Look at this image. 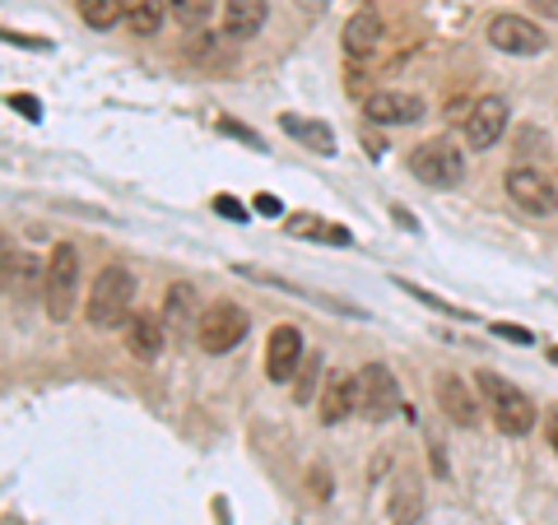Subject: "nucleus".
Segmentation results:
<instances>
[{"label":"nucleus","mask_w":558,"mask_h":525,"mask_svg":"<svg viewBox=\"0 0 558 525\" xmlns=\"http://www.w3.org/2000/svg\"><path fill=\"white\" fill-rule=\"evenodd\" d=\"M131 303H135V274L126 266H108L98 270L89 303H84V321L98 330H117L131 321Z\"/></svg>","instance_id":"1"},{"label":"nucleus","mask_w":558,"mask_h":525,"mask_svg":"<svg viewBox=\"0 0 558 525\" xmlns=\"http://www.w3.org/2000/svg\"><path fill=\"white\" fill-rule=\"evenodd\" d=\"M381 38H387V28H381V20H377L373 10L349 14L344 28H340V42H344V51H349V57H354V61L373 57V51L381 47Z\"/></svg>","instance_id":"15"},{"label":"nucleus","mask_w":558,"mask_h":525,"mask_svg":"<svg viewBox=\"0 0 558 525\" xmlns=\"http://www.w3.org/2000/svg\"><path fill=\"white\" fill-rule=\"evenodd\" d=\"M508 98H498V94H484L470 102V117H465V145L470 149H488V145H498L502 131H508Z\"/></svg>","instance_id":"9"},{"label":"nucleus","mask_w":558,"mask_h":525,"mask_svg":"<svg viewBox=\"0 0 558 525\" xmlns=\"http://www.w3.org/2000/svg\"><path fill=\"white\" fill-rule=\"evenodd\" d=\"M293 5H299V14H303V20H322L330 0H293Z\"/></svg>","instance_id":"32"},{"label":"nucleus","mask_w":558,"mask_h":525,"mask_svg":"<svg viewBox=\"0 0 558 525\" xmlns=\"http://www.w3.org/2000/svg\"><path fill=\"white\" fill-rule=\"evenodd\" d=\"M535 10L545 14V20H558V0H535Z\"/></svg>","instance_id":"35"},{"label":"nucleus","mask_w":558,"mask_h":525,"mask_svg":"<svg viewBox=\"0 0 558 525\" xmlns=\"http://www.w3.org/2000/svg\"><path fill=\"white\" fill-rule=\"evenodd\" d=\"M410 172L433 191H451L465 182V154L451 139H424L410 149Z\"/></svg>","instance_id":"4"},{"label":"nucleus","mask_w":558,"mask_h":525,"mask_svg":"<svg viewBox=\"0 0 558 525\" xmlns=\"http://www.w3.org/2000/svg\"><path fill=\"white\" fill-rule=\"evenodd\" d=\"M549 358H554V363H558V349H549Z\"/></svg>","instance_id":"36"},{"label":"nucleus","mask_w":558,"mask_h":525,"mask_svg":"<svg viewBox=\"0 0 558 525\" xmlns=\"http://www.w3.org/2000/svg\"><path fill=\"white\" fill-rule=\"evenodd\" d=\"M215 215H223V219H238V223H247V215H252V209L242 205V200H233V196H219V200H215Z\"/></svg>","instance_id":"28"},{"label":"nucleus","mask_w":558,"mask_h":525,"mask_svg":"<svg viewBox=\"0 0 558 525\" xmlns=\"http://www.w3.org/2000/svg\"><path fill=\"white\" fill-rule=\"evenodd\" d=\"M480 395L488 400V414H494V428L508 437H526L535 428V400L512 387L508 377L498 373H480Z\"/></svg>","instance_id":"3"},{"label":"nucleus","mask_w":558,"mask_h":525,"mask_svg":"<svg viewBox=\"0 0 558 525\" xmlns=\"http://www.w3.org/2000/svg\"><path fill=\"white\" fill-rule=\"evenodd\" d=\"M317 373H322V358H307V367H303V381H299V387H293V395H299L303 405H307L312 395H317Z\"/></svg>","instance_id":"26"},{"label":"nucleus","mask_w":558,"mask_h":525,"mask_svg":"<svg viewBox=\"0 0 558 525\" xmlns=\"http://www.w3.org/2000/svg\"><path fill=\"white\" fill-rule=\"evenodd\" d=\"M80 20L102 33V28H117L126 20V5H121V0H80Z\"/></svg>","instance_id":"23"},{"label":"nucleus","mask_w":558,"mask_h":525,"mask_svg":"<svg viewBox=\"0 0 558 525\" xmlns=\"http://www.w3.org/2000/svg\"><path fill=\"white\" fill-rule=\"evenodd\" d=\"M545 437H549V451H558V410L545 414Z\"/></svg>","instance_id":"34"},{"label":"nucleus","mask_w":558,"mask_h":525,"mask_svg":"<svg viewBox=\"0 0 558 525\" xmlns=\"http://www.w3.org/2000/svg\"><path fill=\"white\" fill-rule=\"evenodd\" d=\"M38 274H47V266H38L33 256L5 252V293H10V303H14V297H24L33 284H38Z\"/></svg>","instance_id":"19"},{"label":"nucleus","mask_w":558,"mask_h":525,"mask_svg":"<svg viewBox=\"0 0 558 525\" xmlns=\"http://www.w3.org/2000/svg\"><path fill=\"white\" fill-rule=\"evenodd\" d=\"M256 215H266V219H279V200H275V196H256Z\"/></svg>","instance_id":"33"},{"label":"nucleus","mask_w":558,"mask_h":525,"mask_svg":"<svg viewBox=\"0 0 558 525\" xmlns=\"http://www.w3.org/2000/svg\"><path fill=\"white\" fill-rule=\"evenodd\" d=\"M270 5L266 0H223V38L229 42H252L266 28Z\"/></svg>","instance_id":"14"},{"label":"nucleus","mask_w":558,"mask_h":525,"mask_svg":"<svg viewBox=\"0 0 558 525\" xmlns=\"http://www.w3.org/2000/svg\"><path fill=\"white\" fill-rule=\"evenodd\" d=\"M418 512H424V493H418L414 479H400L387 498V516L391 525H418Z\"/></svg>","instance_id":"18"},{"label":"nucleus","mask_w":558,"mask_h":525,"mask_svg":"<svg viewBox=\"0 0 558 525\" xmlns=\"http://www.w3.org/2000/svg\"><path fill=\"white\" fill-rule=\"evenodd\" d=\"M354 410H359V377H354V373H326L322 395H317L322 424L336 428V424H344V418L354 414Z\"/></svg>","instance_id":"12"},{"label":"nucleus","mask_w":558,"mask_h":525,"mask_svg":"<svg viewBox=\"0 0 558 525\" xmlns=\"http://www.w3.org/2000/svg\"><path fill=\"white\" fill-rule=\"evenodd\" d=\"M363 117L373 126H414V121H424V98H414L405 89H377L363 98Z\"/></svg>","instance_id":"10"},{"label":"nucleus","mask_w":558,"mask_h":525,"mask_svg":"<svg viewBox=\"0 0 558 525\" xmlns=\"http://www.w3.org/2000/svg\"><path fill=\"white\" fill-rule=\"evenodd\" d=\"M307 484H312V498H317V502H326V498H330V475H326L322 465L307 475Z\"/></svg>","instance_id":"31"},{"label":"nucleus","mask_w":558,"mask_h":525,"mask_svg":"<svg viewBox=\"0 0 558 525\" xmlns=\"http://www.w3.org/2000/svg\"><path fill=\"white\" fill-rule=\"evenodd\" d=\"M289 233L293 237H312V242H330V247H349V242H354V237L340 229V223H322V219H312V215H293L289 219Z\"/></svg>","instance_id":"21"},{"label":"nucleus","mask_w":558,"mask_h":525,"mask_svg":"<svg viewBox=\"0 0 558 525\" xmlns=\"http://www.w3.org/2000/svg\"><path fill=\"white\" fill-rule=\"evenodd\" d=\"M163 340H168V335H163V326L154 321V317H131V321H126V349H131L135 358L154 363V358L163 354Z\"/></svg>","instance_id":"17"},{"label":"nucleus","mask_w":558,"mask_h":525,"mask_svg":"<svg viewBox=\"0 0 558 525\" xmlns=\"http://www.w3.org/2000/svg\"><path fill=\"white\" fill-rule=\"evenodd\" d=\"M10 108H14V112H24L28 121H38V117H43V102H38V98H28V94H10Z\"/></svg>","instance_id":"29"},{"label":"nucleus","mask_w":558,"mask_h":525,"mask_svg":"<svg viewBox=\"0 0 558 525\" xmlns=\"http://www.w3.org/2000/svg\"><path fill=\"white\" fill-rule=\"evenodd\" d=\"M400 405V387L391 377L387 363H368L359 373V414H368L373 424H381V418H391Z\"/></svg>","instance_id":"8"},{"label":"nucleus","mask_w":558,"mask_h":525,"mask_svg":"<svg viewBox=\"0 0 558 525\" xmlns=\"http://www.w3.org/2000/svg\"><path fill=\"white\" fill-rule=\"evenodd\" d=\"M400 289H405V293H414V297H418V303H428L433 312H442V317H457V321L465 317V312H461V307H451V303H442V297H433L428 289H418V284H410V279H405V284H400Z\"/></svg>","instance_id":"25"},{"label":"nucleus","mask_w":558,"mask_h":525,"mask_svg":"<svg viewBox=\"0 0 558 525\" xmlns=\"http://www.w3.org/2000/svg\"><path fill=\"white\" fill-rule=\"evenodd\" d=\"M163 312H168V326L182 330V326H191V321H201L205 307H196V289H191V284H172V289L163 293Z\"/></svg>","instance_id":"20"},{"label":"nucleus","mask_w":558,"mask_h":525,"mask_svg":"<svg viewBox=\"0 0 558 525\" xmlns=\"http://www.w3.org/2000/svg\"><path fill=\"white\" fill-rule=\"evenodd\" d=\"M168 5L182 24H209V14H215V0H168Z\"/></svg>","instance_id":"24"},{"label":"nucleus","mask_w":558,"mask_h":525,"mask_svg":"<svg viewBox=\"0 0 558 525\" xmlns=\"http://www.w3.org/2000/svg\"><path fill=\"white\" fill-rule=\"evenodd\" d=\"M80 279H84L80 247H75V242H57L51 256H47V274H43V307H47L51 321H65L70 312H75Z\"/></svg>","instance_id":"2"},{"label":"nucleus","mask_w":558,"mask_h":525,"mask_svg":"<svg viewBox=\"0 0 558 525\" xmlns=\"http://www.w3.org/2000/svg\"><path fill=\"white\" fill-rule=\"evenodd\" d=\"M438 405H442V414H447L457 428H475V424H480L475 395H470L465 377H457V373H438Z\"/></svg>","instance_id":"13"},{"label":"nucleus","mask_w":558,"mask_h":525,"mask_svg":"<svg viewBox=\"0 0 558 525\" xmlns=\"http://www.w3.org/2000/svg\"><path fill=\"white\" fill-rule=\"evenodd\" d=\"M299 363H303V330L275 326L266 340V377L275 387H284V381H293V373H299Z\"/></svg>","instance_id":"11"},{"label":"nucleus","mask_w":558,"mask_h":525,"mask_svg":"<svg viewBox=\"0 0 558 525\" xmlns=\"http://www.w3.org/2000/svg\"><path fill=\"white\" fill-rule=\"evenodd\" d=\"M494 335H498V340H512V344H535L531 330H521V326H502V321H494Z\"/></svg>","instance_id":"30"},{"label":"nucleus","mask_w":558,"mask_h":525,"mask_svg":"<svg viewBox=\"0 0 558 525\" xmlns=\"http://www.w3.org/2000/svg\"><path fill=\"white\" fill-rule=\"evenodd\" d=\"M279 126L299 139V145H307L312 154H322V159H336V131H330L326 121H307V117L284 112V117H279Z\"/></svg>","instance_id":"16"},{"label":"nucleus","mask_w":558,"mask_h":525,"mask_svg":"<svg viewBox=\"0 0 558 525\" xmlns=\"http://www.w3.org/2000/svg\"><path fill=\"white\" fill-rule=\"evenodd\" d=\"M488 42H494L502 57H539V51L549 47L545 33L531 20H521V14H494V20H488Z\"/></svg>","instance_id":"7"},{"label":"nucleus","mask_w":558,"mask_h":525,"mask_svg":"<svg viewBox=\"0 0 558 525\" xmlns=\"http://www.w3.org/2000/svg\"><path fill=\"white\" fill-rule=\"evenodd\" d=\"M502 186H508V200L517 209H526V215H535V219H549L558 209V186L539 168H512Z\"/></svg>","instance_id":"6"},{"label":"nucleus","mask_w":558,"mask_h":525,"mask_svg":"<svg viewBox=\"0 0 558 525\" xmlns=\"http://www.w3.org/2000/svg\"><path fill=\"white\" fill-rule=\"evenodd\" d=\"M247 312H242L238 303H209L201 312L196 321V344L205 349V354H229V349H238L242 340H247Z\"/></svg>","instance_id":"5"},{"label":"nucleus","mask_w":558,"mask_h":525,"mask_svg":"<svg viewBox=\"0 0 558 525\" xmlns=\"http://www.w3.org/2000/svg\"><path fill=\"white\" fill-rule=\"evenodd\" d=\"M219 131H223V135H233V139H242V145H252V149H266V139H260L256 131L238 126V121H229V117H219Z\"/></svg>","instance_id":"27"},{"label":"nucleus","mask_w":558,"mask_h":525,"mask_svg":"<svg viewBox=\"0 0 558 525\" xmlns=\"http://www.w3.org/2000/svg\"><path fill=\"white\" fill-rule=\"evenodd\" d=\"M126 5V24H131V33H140V38H149V33H159V24H163V0H121Z\"/></svg>","instance_id":"22"}]
</instances>
